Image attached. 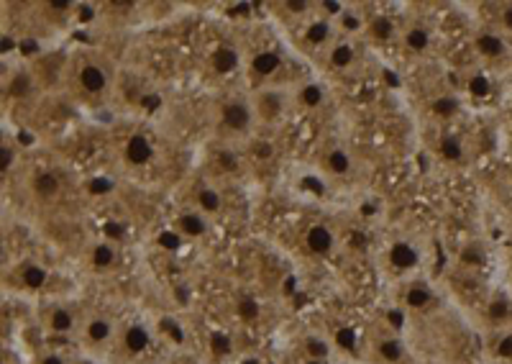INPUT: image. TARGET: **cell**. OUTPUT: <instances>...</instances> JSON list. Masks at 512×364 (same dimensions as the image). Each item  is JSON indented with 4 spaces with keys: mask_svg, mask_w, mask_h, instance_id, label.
Returning <instances> with one entry per match:
<instances>
[{
    "mask_svg": "<svg viewBox=\"0 0 512 364\" xmlns=\"http://www.w3.org/2000/svg\"><path fill=\"white\" fill-rule=\"evenodd\" d=\"M21 141H24V144H29V141H34V136L26 134V131H21Z\"/></svg>",
    "mask_w": 512,
    "mask_h": 364,
    "instance_id": "f5cc1de1",
    "label": "cell"
},
{
    "mask_svg": "<svg viewBox=\"0 0 512 364\" xmlns=\"http://www.w3.org/2000/svg\"><path fill=\"white\" fill-rule=\"evenodd\" d=\"M52 8L54 11H67V8H70V3H64V0H54Z\"/></svg>",
    "mask_w": 512,
    "mask_h": 364,
    "instance_id": "f6af8a7d",
    "label": "cell"
},
{
    "mask_svg": "<svg viewBox=\"0 0 512 364\" xmlns=\"http://www.w3.org/2000/svg\"><path fill=\"white\" fill-rule=\"evenodd\" d=\"M8 95H13V98H26V95H31V77L29 75L13 77L11 85H8Z\"/></svg>",
    "mask_w": 512,
    "mask_h": 364,
    "instance_id": "7402d4cb",
    "label": "cell"
},
{
    "mask_svg": "<svg viewBox=\"0 0 512 364\" xmlns=\"http://www.w3.org/2000/svg\"><path fill=\"white\" fill-rule=\"evenodd\" d=\"M433 111H436L438 116H454V113L459 111V103H456L454 98H441L433 103Z\"/></svg>",
    "mask_w": 512,
    "mask_h": 364,
    "instance_id": "f1b7e54d",
    "label": "cell"
},
{
    "mask_svg": "<svg viewBox=\"0 0 512 364\" xmlns=\"http://www.w3.org/2000/svg\"><path fill=\"white\" fill-rule=\"evenodd\" d=\"M149 344H152V336H149V331H146L141 323L128 326L126 334H123V347H126L128 354L146 352V349H149Z\"/></svg>",
    "mask_w": 512,
    "mask_h": 364,
    "instance_id": "6da1fadb",
    "label": "cell"
},
{
    "mask_svg": "<svg viewBox=\"0 0 512 364\" xmlns=\"http://www.w3.org/2000/svg\"><path fill=\"white\" fill-rule=\"evenodd\" d=\"M159 244H162V247H167V249H177V247H180V236L164 231V234L159 236Z\"/></svg>",
    "mask_w": 512,
    "mask_h": 364,
    "instance_id": "836d02e7",
    "label": "cell"
},
{
    "mask_svg": "<svg viewBox=\"0 0 512 364\" xmlns=\"http://www.w3.org/2000/svg\"><path fill=\"white\" fill-rule=\"evenodd\" d=\"M8 49H13V42L8 36H3V52H8Z\"/></svg>",
    "mask_w": 512,
    "mask_h": 364,
    "instance_id": "816d5d0a",
    "label": "cell"
},
{
    "mask_svg": "<svg viewBox=\"0 0 512 364\" xmlns=\"http://www.w3.org/2000/svg\"><path fill=\"white\" fill-rule=\"evenodd\" d=\"M113 262H116V252H113V247H108V244H98V247L93 249L95 267H111Z\"/></svg>",
    "mask_w": 512,
    "mask_h": 364,
    "instance_id": "603a6c76",
    "label": "cell"
},
{
    "mask_svg": "<svg viewBox=\"0 0 512 364\" xmlns=\"http://www.w3.org/2000/svg\"><path fill=\"white\" fill-rule=\"evenodd\" d=\"M303 364H326V362H323V359H305Z\"/></svg>",
    "mask_w": 512,
    "mask_h": 364,
    "instance_id": "11a10c76",
    "label": "cell"
},
{
    "mask_svg": "<svg viewBox=\"0 0 512 364\" xmlns=\"http://www.w3.org/2000/svg\"><path fill=\"white\" fill-rule=\"evenodd\" d=\"M21 49H24L26 54H31V52H34V49H36V42H31V39H26V42L21 44Z\"/></svg>",
    "mask_w": 512,
    "mask_h": 364,
    "instance_id": "bcb514c9",
    "label": "cell"
},
{
    "mask_svg": "<svg viewBox=\"0 0 512 364\" xmlns=\"http://www.w3.org/2000/svg\"><path fill=\"white\" fill-rule=\"evenodd\" d=\"M85 336H88V341H93V344H105V341L113 336L111 318H105V316L90 318L88 326H85Z\"/></svg>",
    "mask_w": 512,
    "mask_h": 364,
    "instance_id": "8992f818",
    "label": "cell"
},
{
    "mask_svg": "<svg viewBox=\"0 0 512 364\" xmlns=\"http://www.w3.org/2000/svg\"><path fill=\"white\" fill-rule=\"evenodd\" d=\"M372 34L377 36V39H390V36L395 34V26H392V21L387 16H379V18H374Z\"/></svg>",
    "mask_w": 512,
    "mask_h": 364,
    "instance_id": "d4e9b609",
    "label": "cell"
},
{
    "mask_svg": "<svg viewBox=\"0 0 512 364\" xmlns=\"http://www.w3.org/2000/svg\"><path fill=\"white\" fill-rule=\"evenodd\" d=\"M280 67V54L277 52H262L254 57V72L256 75H272Z\"/></svg>",
    "mask_w": 512,
    "mask_h": 364,
    "instance_id": "9a60e30c",
    "label": "cell"
},
{
    "mask_svg": "<svg viewBox=\"0 0 512 364\" xmlns=\"http://www.w3.org/2000/svg\"><path fill=\"white\" fill-rule=\"evenodd\" d=\"M477 49L484 54V57H489V59H500V57H505V54H507L505 39H502V36H497V34H492V31H484V34L479 36Z\"/></svg>",
    "mask_w": 512,
    "mask_h": 364,
    "instance_id": "5b68a950",
    "label": "cell"
},
{
    "mask_svg": "<svg viewBox=\"0 0 512 364\" xmlns=\"http://www.w3.org/2000/svg\"><path fill=\"white\" fill-rule=\"evenodd\" d=\"M377 354L387 364H400L405 359V344H402L400 336H384L377 344Z\"/></svg>",
    "mask_w": 512,
    "mask_h": 364,
    "instance_id": "7a4b0ae2",
    "label": "cell"
},
{
    "mask_svg": "<svg viewBox=\"0 0 512 364\" xmlns=\"http://www.w3.org/2000/svg\"><path fill=\"white\" fill-rule=\"evenodd\" d=\"M41 364H64L62 357H57V354H47V357L41 359Z\"/></svg>",
    "mask_w": 512,
    "mask_h": 364,
    "instance_id": "7bdbcfd3",
    "label": "cell"
},
{
    "mask_svg": "<svg viewBox=\"0 0 512 364\" xmlns=\"http://www.w3.org/2000/svg\"><path fill=\"white\" fill-rule=\"evenodd\" d=\"M105 234H108V236H121L123 229L118 224H105Z\"/></svg>",
    "mask_w": 512,
    "mask_h": 364,
    "instance_id": "60d3db41",
    "label": "cell"
},
{
    "mask_svg": "<svg viewBox=\"0 0 512 364\" xmlns=\"http://www.w3.org/2000/svg\"><path fill=\"white\" fill-rule=\"evenodd\" d=\"M323 8H326V11H341V3H323Z\"/></svg>",
    "mask_w": 512,
    "mask_h": 364,
    "instance_id": "681fc988",
    "label": "cell"
},
{
    "mask_svg": "<svg viewBox=\"0 0 512 364\" xmlns=\"http://www.w3.org/2000/svg\"><path fill=\"white\" fill-rule=\"evenodd\" d=\"M305 185H308L310 190H313V193H323V185H320V182H315V180H310V177H305Z\"/></svg>",
    "mask_w": 512,
    "mask_h": 364,
    "instance_id": "b9f144b4",
    "label": "cell"
},
{
    "mask_svg": "<svg viewBox=\"0 0 512 364\" xmlns=\"http://www.w3.org/2000/svg\"><path fill=\"white\" fill-rule=\"evenodd\" d=\"M287 8L295 13H303L305 8H308V3H305V0H290V3H287Z\"/></svg>",
    "mask_w": 512,
    "mask_h": 364,
    "instance_id": "ab89813d",
    "label": "cell"
},
{
    "mask_svg": "<svg viewBox=\"0 0 512 364\" xmlns=\"http://www.w3.org/2000/svg\"><path fill=\"white\" fill-rule=\"evenodd\" d=\"M461 262H464V265H469V267L484 265V252L479 247L461 249Z\"/></svg>",
    "mask_w": 512,
    "mask_h": 364,
    "instance_id": "4316f807",
    "label": "cell"
},
{
    "mask_svg": "<svg viewBox=\"0 0 512 364\" xmlns=\"http://www.w3.org/2000/svg\"><path fill=\"white\" fill-rule=\"evenodd\" d=\"M34 190L41 195V198H52L59 190V180L54 175H39L34 180Z\"/></svg>",
    "mask_w": 512,
    "mask_h": 364,
    "instance_id": "44dd1931",
    "label": "cell"
},
{
    "mask_svg": "<svg viewBox=\"0 0 512 364\" xmlns=\"http://www.w3.org/2000/svg\"><path fill=\"white\" fill-rule=\"evenodd\" d=\"M510 313H512V300L507 298V295H495V298L487 303V318L495 323V326H502V323L510 318Z\"/></svg>",
    "mask_w": 512,
    "mask_h": 364,
    "instance_id": "9c48e42d",
    "label": "cell"
},
{
    "mask_svg": "<svg viewBox=\"0 0 512 364\" xmlns=\"http://www.w3.org/2000/svg\"><path fill=\"white\" fill-rule=\"evenodd\" d=\"M47 323H49V329L54 331V334H70L72 329H75V313L70 311V308H52L47 316Z\"/></svg>",
    "mask_w": 512,
    "mask_h": 364,
    "instance_id": "52a82bcc",
    "label": "cell"
},
{
    "mask_svg": "<svg viewBox=\"0 0 512 364\" xmlns=\"http://www.w3.org/2000/svg\"><path fill=\"white\" fill-rule=\"evenodd\" d=\"M441 157H446L448 162H459L464 157V149H461V141L456 136H446L441 141Z\"/></svg>",
    "mask_w": 512,
    "mask_h": 364,
    "instance_id": "ffe728a7",
    "label": "cell"
},
{
    "mask_svg": "<svg viewBox=\"0 0 512 364\" xmlns=\"http://www.w3.org/2000/svg\"><path fill=\"white\" fill-rule=\"evenodd\" d=\"M351 162L349 157H346V152H341V149H336V152L331 154V170L338 172V175H344V172H349Z\"/></svg>",
    "mask_w": 512,
    "mask_h": 364,
    "instance_id": "f546056e",
    "label": "cell"
},
{
    "mask_svg": "<svg viewBox=\"0 0 512 364\" xmlns=\"http://www.w3.org/2000/svg\"><path fill=\"white\" fill-rule=\"evenodd\" d=\"M305 352H308V359H323L326 362L328 354H331V347H328V341L323 336H308L305 339Z\"/></svg>",
    "mask_w": 512,
    "mask_h": 364,
    "instance_id": "e0dca14e",
    "label": "cell"
},
{
    "mask_svg": "<svg viewBox=\"0 0 512 364\" xmlns=\"http://www.w3.org/2000/svg\"><path fill=\"white\" fill-rule=\"evenodd\" d=\"M198 200H200V206L210 213H216L218 208H221V195H218L216 190H200Z\"/></svg>",
    "mask_w": 512,
    "mask_h": 364,
    "instance_id": "484cf974",
    "label": "cell"
},
{
    "mask_svg": "<svg viewBox=\"0 0 512 364\" xmlns=\"http://www.w3.org/2000/svg\"><path fill=\"white\" fill-rule=\"evenodd\" d=\"M21 280H24L26 288L39 290V288H44V285H47L49 272L44 270V267H39V265H29L24 272H21Z\"/></svg>",
    "mask_w": 512,
    "mask_h": 364,
    "instance_id": "5bb4252c",
    "label": "cell"
},
{
    "mask_svg": "<svg viewBox=\"0 0 512 364\" xmlns=\"http://www.w3.org/2000/svg\"><path fill=\"white\" fill-rule=\"evenodd\" d=\"M223 121H226L228 129L244 131L251 121V113L244 103H228V106L223 108Z\"/></svg>",
    "mask_w": 512,
    "mask_h": 364,
    "instance_id": "3957f363",
    "label": "cell"
},
{
    "mask_svg": "<svg viewBox=\"0 0 512 364\" xmlns=\"http://www.w3.org/2000/svg\"><path fill=\"white\" fill-rule=\"evenodd\" d=\"M180 226L187 236H203L205 229H208V226H205V218L198 216V213H185V216L180 218Z\"/></svg>",
    "mask_w": 512,
    "mask_h": 364,
    "instance_id": "d6986e66",
    "label": "cell"
},
{
    "mask_svg": "<svg viewBox=\"0 0 512 364\" xmlns=\"http://www.w3.org/2000/svg\"><path fill=\"white\" fill-rule=\"evenodd\" d=\"M405 300H408L410 308H418L420 311V308L431 306L433 295H431V290L423 288V285H413V288L408 290V295H405Z\"/></svg>",
    "mask_w": 512,
    "mask_h": 364,
    "instance_id": "ac0fdd59",
    "label": "cell"
},
{
    "mask_svg": "<svg viewBox=\"0 0 512 364\" xmlns=\"http://www.w3.org/2000/svg\"><path fill=\"white\" fill-rule=\"evenodd\" d=\"M282 106H285V98H282V93H264L262 98H259V113H262L267 121H272V118L280 116Z\"/></svg>",
    "mask_w": 512,
    "mask_h": 364,
    "instance_id": "7c38bea8",
    "label": "cell"
},
{
    "mask_svg": "<svg viewBox=\"0 0 512 364\" xmlns=\"http://www.w3.org/2000/svg\"><path fill=\"white\" fill-rule=\"evenodd\" d=\"M256 313V308L251 306V303H244V316H254Z\"/></svg>",
    "mask_w": 512,
    "mask_h": 364,
    "instance_id": "f907efd6",
    "label": "cell"
},
{
    "mask_svg": "<svg viewBox=\"0 0 512 364\" xmlns=\"http://www.w3.org/2000/svg\"><path fill=\"white\" fill-rule=\"evenodd\" d=\"M308 247L315 254H328L333 249V234L326 226H313L308 231Z\"/></svg>",
    "mask_w": 512,
    "mask_h": 364,
    "instance_id": "30bf717a",
    "label": "cell"
},
{
    "mask_svg": "<svg viewBox=\"0 0 512 364\" xmlns=\"http://www.w3.org/2000/svg\"><path fill=\"white\" fill-rule=\"evenodd\" d=\"M346 29H359V21L354 16H346Z\"/></svg>",
    "mask_w": 512,
    "mask_h": 364,
    "instance_id": "7dc6e473",
    "label": "cell"
},
{
    "mask_svg": "<svg viewBox=\"0 0 512 364\" xmlns=\"http://www.w3.org/2000/svg\"><path fill=\"white\" fill-rule=\"evenodd\" d=\"M113 185L108 180H95V182H90V190H93V193H103V190H111Z\"/></svg>",
    "mask_w": 512,
    "mask_h": 364,
    "instance_id": "f35d334b",
    "label": "cell"
},
{
    "mask_svg": "<svg viewBox=\"0 0 512 364\" xmlns=\"http://www.w3.org/2000/svg\"><path fill=\"white\" fill-rule=\"evenodd\" d=\"M93 16H95V11H93V8H88V6L82 8V13H80V18H82V21H90V18H93Z\"/></svg>",
    "mask_w": 512,
    "mask_h": 364,
    "instance_id": "ee69618b",
    "label": "cell"
},
{
    "mask_svg": "<svg viewBox=\"0 0 512 364\" xmlns=\"http://www.w3.org/2000/svg\"><path fill=\"white\" fill-rule=\"evenodd\" d=\"M387 318H390L392 329H402V323H405V316H402V313H397V311L387 313Z\"/></svg>",
    "mask_w": 512,
    "mask_h": 364,
    "instance_id": "74e56055",
    "label": "cell"
},
{
    "mask_svg": "<svg viewBox=\"0 0 512 364\" xmlns=\"http://www.w3.org/2000/svg\"><path fill=\"white\" fill-rule=\"evenodd\" d=\"M333 65L336 67H346L351 65V59H354V49L349 47V44H341V47L333 49Z\"/></svg>",
    "mask_w": 512,
    "mask_h": 364,
    "instance_id": "83f0119b",
    "label": "cell"
},
{
    "mask_svg": "<svg viewBox=\"0 0 512 364\" xmlns=\"http://www.w3.org/2000/svg\"><path fill=\"white\" fill-rule=\"evenodd\" d=\"M328 24H323V21H320V24H313L308 29V42L310 44H323L328 39Z\"/></svg>",
    "mask_w": 512,
    "mask_h": 364,
    "instance_id": "4dcf8cb0",
    "label": "cell"
},
{
    "mask_svg": "<svg viewBox=\"0 0 512 364\" xmlns=\"http://www.w3.org/2000/svg\"><path fill=\"white\" fill-rule=\"evenodd\" d=\"M218 162H221V167H226V170H236V167H239V159L228 152L221 154V157H218Z\"/></svg>",
    "mask_w": 512,
    "mask_h": 364,
    "instance_id": "d590c367",
    "label": "cell"
},
{
    "mask_svg": "<svg viewBox=\"0 0 512 364\" xmlns=\"http://www.w3.org/2000/svg\"><path fill=\"white\" fill-rule=\"evenodd\" d=\"M146 106H149V108H157V106H159V98H149V100H146Z\"/></svg>",
    "mask_w": 512,
    "mask_h": 364,
    "instance_id": "db71d44e",
    "label": "cell"
},
{
    "mask_svg": "<svg viewBox=\"0 0 512 364\" xmlns=\"http://www.w3.org/2000/svg\"><path fill=\"white\" fill-rule=\"evenodd\" d=\"M502 26L512 34V3L502 6Z\"/></svg>",
    "mask_w": 512,
    "mask_h": 364,
    "instance_id": "8d00e7d4",
    "label": "cell"
},
{
    "mask_svg": "<svg viewBox=\"0 0 512 364\" xmlns=\"http://www.w3.org/2000/svg\"><path fill=\"white\" fill-rule=\"evenodd\" d=\"M405 39H408V47L413 49V52H423V49L428 47V42H431V36H428L425 29H410Z\"/></svg>",
    "mask_w": 512,
    "mask_h": 364,
    "instance_id": "cb8c5ba5",
    "label": "cell"
},
{
    "mask_svg": "<svg viewBox=\"0 0 512 364\" xmlns=\"http://www.w3.org/2000/svg\"><path fill=\"white\" fill-rule=\"evenodd\" d=\"M256 152L262 154V159H267L269 154H272V149H269V147H264V144H259V147H256Z\"/></svg>",
    "mask_w": 512,
    "mask_h": 364,
    "instance_id": "c3c4849f",
    "label": "cell"
},
{
    "mask_svg": "<svg viewBox=\"0 0 512 364\" xmlns=\"http://www.w3.org/2000/svg\"><path fill=\"white\" fill-rule=\"evenodd\" d=\"M320 100H323V90H320L318 85H308V88H303L305 106H318Z\"/></svg>",
    "mask_w": 512,
    "mask_h": 364,
    "instance_id": "1f68e13d",
    "label": "cell"
},
{
    "mask_svg": "<svg viewBox=\"0 0 512 364\" xmlns=\"http://www.w3.org/2000/svg\"><path fill=\"white\" fill-rule=\"evenodd\" d=\"M390 262L397 270H410V267L418 265V252L410 247L408 241H397L395 247L390 249Z\"/></svg>",
    "mask_w": 512,
    "mask_h": 364,
    "instance_id": "277c9868",
    "label": "cell"
},
{
    "mask_svg": "<svg viewBox=\"0 0 512 364\" xmlns=\"http://www.w3.org/2000/svg\"><path fill=\"white\" fill-rule=\"evenodd\" d=\"M11 165H13V152L8 147H3L0 149V170L8 172V167Z\"/></svg>",
    "mask_w": 512,
    "mask_h": 364,
    "instance_id": "e575fe53",
    "label": "cell"
},
{
    "mask_svg": "<svg viewBox=\"0 0 512 364\" xmlns=\"http://www.w3.org/2000/svg\"><path fill=\"white\" fill-rule=\"evenodd\" d=\"M80 80H82V88L88 90V93H100V90L105 88V83H108V80H105V72L95 65L82 67Z\"/></svg>",
    "mask_w": 512,
    "mask_h": 364,
    "instance_id": "8fae6325",
    "label": "cell"
},
{
    "mask_svg": "<svg viewBox=\"0 0 512 364\" xmlns=\"http://www.w3.org/2000/svg\"><path fill=\"white\" fill-rule=\"evenodd\" d=\"M469 90H472V95H479V98H482V95H487V90H489L487 77H484V75L474 77L472 85H469Z\"/></svg>",
    "mask_w": 512,
    "mask_h": 364,
    "instance_id": "d6a6232c",
    "label": "cell"
},
{
    "mask_svg": "<svg viewBox=\"0 0 512 364\" xmlns=\"http://www.w3.org/2000/svg\"><path fill=\"white\" fill-rule=\"evenodd\" d=\"M492 354H495L500 362H510L512 364V329L502 331V334L497 336L495 344H492Z\"/></svg>",
    "mask_w": 512,
    "mask_h": 364,
    "instance_id": "2e32d148",
    "label": "cell"
},
{
    "mask_svg": "<svg viewBox=\"0 0 512 364\" xmlns=\"http://www.w3.org/2000/svg\"><path fill=\"white\" fill-rule=\"evenodd\" d=\"M236 65H239V54H236V49L221 47L216 52V57H213V67H216V72H223V75L236 70Z\"/></svg>",
    "mask_w": 512,
    "mask_h": 364,
    "instance_id": "4fadbf2b",
    "label": "cell"
},
{
    "mask_svg": "<svg viewBox=\"0 0 512 364\" xmlns=\"http://www.w3.org/2000/svg\"><path fill=\"white\" fill-rule=\"evenodd\" d=\"M126 157L131 165H146L152 159V144L146 141V136H134V139L128 141Z\"/></svg>",
    "mask_w": 512,
    "mask_h": 364,
    "instance_id": "ba28073f",
    "label": "cell"
}]
</instances>
